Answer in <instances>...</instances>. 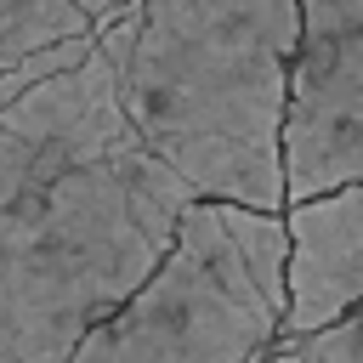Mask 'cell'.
<instances>
[{
    "instance_id": "cell-1",
    "label": "cell",
    "mask_w": 363,
    "mask_h": 363,
    "mask_svg": "<svg viewBox=\"0 0 363 363\" xmlns=\"http://www.w3.org/2000/svg\"><path fill=\"white\" fill-rule=\"evenodd\" d=\"M301 0H136L119 102L193 193L284 210L278 125Z\"/></svg>"
},
{
    "instance_id": "cell-2",
    "label": "cell",
    "mask_w": 363,
    "mask_h": 363,
    "mask_svg": "<svg viewBox=\"0 0 363 363\" xmlns=\"http://www.w3.org/2000/svg\"><path fill=\"white\" fill-rule=\"evenodd\" d=\"M187 182L142 142L0 199V363L74 357L159 261Z\"/></svg>"
},
{
    "instance_id": "cell-3",
    "label": "cell",
    "mask_w": 363,
    "mask_h": 363,
    "mask_svg": "<svg viewBox=\"0 0 363 363\" xmlns=\"http://www.w3.org/2000/svg\"><path fill=\"white\" fill-rule=\"evenodd\" d=\"M284 210L187 193L147 278L79 335L85 363H250L284 329Z\"/></svg>"
},
{
    "instance_id": "cell-4",
    "label": "cell",
    "mask_w": 363,
    "mask_h": 363,
    "mask_svg": "<svg viewBox=\"0 0 363 363\" xmlns=\"http://www.w3.org/2000/svg\"><path fill=\"white\" fill-rule=\"evenodd\" d=\"M278 164L284 199L363 182V0H301Z\"/></svg>"
},
{
    "instance_id": "cell-5",
    "label": "cell",
    "mask_w": 363,
    "mask_h": 363,
    "mask_svg": "<svg viewBox=\"0 0 363 363\" xmlns=\"http://www.w3.org/2000/svg\"><path fill=\"white\" fill-rule=\"evenodd\" d=\"M130 142L136 125L119 102V74L108 51L91 45L79 62L0 102V199L23 193L34 176H51L96 153H119Z\"/></svg>"
},
{
    "instance_id": "cell-6",
    "label": "cell",
    "mask_w": 363,
    "mask_h": 363,
    "mask_svg": "<svg viewBox=\"0 0 363 363\" xmlns=\"http://www.w3.org/2000/svg\"><path fill=\"white\" fill-rule=\"evenodd\" d=\"M284 329L295 340L363 306V182L284 199ZM272 340V346H278Z\"/></svg>"
},
{
    "instance_id": "cell-7",
    "label": "cell",
    "mask_w": 363,
    "mask_h": 363,
    "mask_svg": "<svg viewBox=\"0 0 363 363\" xmlns=\"http://www.w3.org/2000/svg\"><path fill=\"white\" fill-rule=\"evenodd\" d=\"M96 23L74 6V0H0V68H11L17 57L62 40V34H91Z\"/></svg>"
},
{
    "instance_id": "cell-8",
    "label": "cell",
    "mask_w": 363,
    "mask_h": 363,
    "mask_svg": "<svg viewBox=\"0 0 363 363\" xmlns=\"http://www.w3.org/2000/svg\"><path fill=\"white\" fill-rule=\"evenodd\" d=\"M272 352H284V357H323V363H363V306L335 318V323H323V329L278 340Z\"/></svg>"
},
{
    "instance_id": "cell-9",
    "label": "cell",
    "mask_w": 363,
    "mask_h": 363,
    "mask_svg": "<svg viewBox=\"0 0 363 363\" xmlns=\"http://www.w3.org/2000/svg\"><path fill=\"white\" fill-rule=\"evenodd\" d=\"M74 6H79V11L91 17V23H102V17H113V11L125 6V0H74Z\"/></svg>"
}]
</instances>
